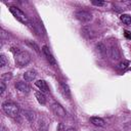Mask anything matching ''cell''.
<instances>
[{
  "instance_id": "obj_1",
  "label": "cell",
  "mask_w": 131,
  "mask_h": 131,
  "mask_svg": "<svg viewBox=\"0 0 131 131\" xmlns=\"http://www.w3.org/2000/svg\"><path fill=\"white\" fill-rule=\"evenodd\" d=\"M2 110L3 112L11 118H15L18 116L19 114V107L16 103L12 102V101H5L2 103Z\"/></svg>"
},
{
  "instance_id": "obj_2",
  "label": "cell",
  "mask_w": 131,
  "mask_h": 131,
  "mask_svg": "<svg viewBox=\"0 0 131 131\" xmlns=\"http://www.w3.org/2000/svg\"><path fill=\"white\" fill-rule=\"evenodd\" d=\"M14 59H15V63L18 67H26L31 61V55L28 51H23L18 49L14 53Z\"/></svg>"
},
{
  "instance_id": "obj_3",
  "label": "cell",
  "mask_w": 131,
  "mask_h": 131,
  "mask_svg": "<svg viewBox=\"0 0 131 131\" xmlns=\"http://www.w3.org/2000/svg\"><path fill=\"white\" fill-rule=\"evenodd\" d=\"M9 10H10V12L13 14V16H14L18 21H20V23L24 24V25L30 26V20H29L28 16H27L19 8H17L16 6H9Z\"/></svg>"
},
{
  "instance_id": "obj_4",
  "label": "cell",
  "mask_w": 131,
  "mask_h": 131,
  "mask_svg": "<svg viewBox=\"0 0 131 131\" xmlns=\"http://www.w3.org/2000/svg\"><path fill=\"white\" fill-rule=\"evenodd\" d=\"M75 15L81 23H89L92 20V14L86 10H78L76 11Z\"/></svg>"
},
{
  "instance_id": "obj_5",
  "label": "cell",
  "mask_w": 131,
  "mask_h": 131,
  "mask_svg": "<svg viewBox=\"0 0 131 131\" xmlns=\"http://www.w3.org/2000/svg\"><path fill=\"white\" fill-rule=\"evenodd\" d=\"M106 53H107L108 57H110L112 60H118V59H120V57H121L120 50H119L118 47L115 46V45H111V46L107 48Z\"/></svg>"
},
{
  "instance_id": "obj_6",
  "label": "cell",
  "mask_w": 131,
  "mask_h": 131,
  "mask_svg": "<svg viewBox=\"0 0 131 131\" xmlns=\"http://www.w3.org/2000/svg\"><path fill=\"white\" fill-rule=\"evenodd\" d=\"M51 110H52V112H53L56 116H58V117L63 118V117H66V115H67L66 110H64L63 106H62L60 103H58V102H54V103H52V105H51Z\"/></svg>"
},
{
  "instance_id": "obj_7",
  "label": "cell",
  "mask_w": 131,
  "mask_h": 131,
  "mask_svg": "<svg viewBox=\"0 0 131 131\" xmlns=\"http://www.w3.org/2000/svg\"><path fill=\"white\" fill-rule=\"evenodd\" d=\"M42 52H43V54L45 55V57H46V59L49 61V63L50 64H52L53 67H56V60H55V57L52 55V53H51V51L49 50V48L46 46V45H44L43 47H42Z\"/></svg>"
},
{
  "instance_id": "obj_8",
  "label": "cell",
  "mask_w": 131,
  "mask_h": 131,
  "mask_svg": "<svg viewBox=\"0 0 131 131\" xmlns=\"http://www.w3.org/2000/svg\"><path fill=\"white\" fill-rule=\"evenodd\" d=\"M14 86H15V88H16L18 91H20V92H23V93H29L30 90H31L30 86H29L26 82H23V81H17V82L14 84Z\"/></svg>"
},
{
  "instance_id": "obj_9",
  "label": "cell",
  "mask_w": 131,
  "mask_h": 131,
  "mask_svg": "<svg viewBox=\"0 0 131 131\" xmlns=\"http://www.w3.org/2000/svg\"><path fill=\"white\" fill-rule=\"evenodd\" d=\"M35 85L40 89V91L41 92H43V93H49V87H48V85H47V82L45 81V80H37L36 82H35Z\"/></svg>"
},
{
  "instance_id": "obj_10",
  "label": "cell",
  "mask_w": 131,
  "mask_h": 131,
  "mask_svg": "<svg viewBox=\"0 0 131 131\" xmlns=\"http://www.w3.org/2000/svg\"><path fill=\"white\" fill-rule=\"evenodd\" d=\"M36 77H37V73L34 70H29L24 73V79L26 81H33L36 79Z\"/></svg>"
},
{
  "instance_id": "obj_11",
  "label": "cell",
  "mask_w": 131,
  "mask_h": 131,
  "mask_svg": "<svg viewBox=\"0 0 131 131\" xmlns=\"http://www.w3.org/2000/svg\"><path fill=\"white\" fill-rule=\"evenodd\" d=\"M21 113H23V115L27 118V120H28L30 123H33V122L36 120V115H35L34 112H32V111H28V110H24Z\"/></svg>"
},
{
  "instance_id": "obj_12",
  "label": "cell",
  "mask_w": 131,
  "mask_h": 131,
  "mask_svg": "<svg viewBox=\"0 0 131 131\" xmlns=\"http://www.w3.org/2000/svg\"><path fill=\"white\" fill-rule=\"evenodd\" d=\"M90 123H92L93 125L98 126V127H103L105 125L104 120L102 118H99V117H91L90 118Z\"/></svg>"
},
{
  "instance_id": "obj_13",
  "label": "cell",
  "mask_w": 131,
  "mask_h": 131,
  "mask_svg": "<svg viewBox=\"0 0 131 131\" xmlns=\"http://www.w3.org/2000/svg\"><path fill=\"white\" fill-rule=\"evenodd\" d=\"M95 49H96V51H97V53L99 54V55H101V56H103V55H105V53H106V47L104 46V44L103 43H101V42H99V43H97L96 45H95Z\"/></svg>"
},
{
  "instance_id": "obj_14",
  "label": "cell",
  "mask_w": 131,
  "mask_h": 131,
  "mask_svg": "<svg viewBox=\"0 0 131 131\" xmlns=\"http://www.w3.org/2000/svg\"><path fill=\"white\" fill-rule=\"evenodd\" d=\"M35 97L37 99V101L40 103V104H45L46 103V97H45V94L41 91H35Z\"/></svg>"
},
{
  "instance_id": "obj_15",
  "label": "cell",
  "mask_w": 131,
  "mask_h": 131,
  "mask_svg": "<svg viewBox=\"0 0 131 131\" xmlns=\"http://www.w3.org/2000/svg\"><path fill=\"white\" fill-rule=\"evenodd\" d=\"M82 32H83V34L87 37V38H90V39H92V38H94V36H95V32L92 30V28H90V27H84L83 29H82Z\"/></svg>"
},
{
  "instance_id": "obj_16",
  "label": "cell",
  "mask_w": 131,
  "mask_h": 131,
  "mask_svg": "<svg viewBox=\"0 0 131 131\" xmlns=\"http://www.w3.org/2000/svg\"><path fill=\"white\" fill-rule=\"evenodd\" d=\"M59 87H60V90H61V92L63 93V95H66L67 97H70V96H71L70 88H69V86H68L66 83L60 82V83H59Z\"/></svg>"
},
{
  "instance_id": "obj_17",
  "label": "cell",
  "mask_w": 131,
  "mask_h": 131,
  "mask_svg": "<svg viewBox=\"0 0 131 131\" xmlns=\"http://www.w3.org/2000/svg\"><path fill=\"white\" fill-rule=\"evenodd\" d=\"M120 18H121V20H122L125 25L131 26V15H129V14H122V15L120 16Z\"/></svg>"
},
{
  "instance_id": "obj_18",
  "label": "cell",
  "mask_w": 131,
  "mask_h": 131,
  "mask_svg": "<svg viewBox=\"0 0 131 131\" xmlns=\"http://www.w3.org/2000/svg\"><path fill=\"white\" fill-rule=\"evenodd\" d=\"M128 66H129V61H128V60H123V61H121V62L118 64V70L124 71V70H126V69L128 68Z\"/></svg>"
},
{
  "instance_id": "obj_19",
  "label": "cell",
  "mask_w": 131,
  "mask_h": 131,
  "mask_svg": "<svg viewBox=\"0 0 131 131\" xmlns=\"http://www.w3.org/2000/svg\"><path fill=\"white\" fill-rule=\"evenodd\" d=\"M7 63H8V60L6 59L5 55L4 54H1L0 55V67L1 68H4V67L7 66Z\"/></svg>"
},
{
  "instance_id": "obj_20",
  "label": "cell",
  "mask_w": 131,
  "mask_h": 131,
  "mask_svg": "<svg viewBox=\"0 0 131 131\" xmlns=\"http://www.w3.org/2000/svg\"><path fill=\"white\" fill-rule=\"evenodd\" d=\"M47 125H48V123H47V122H44L42 119L40 120L39 128H40V130H41V131H46V130H47Z\"/></svg>"
},
{
  "instance_id": "obj_21",
  "label": "cell",
  "mask_w": 131,
  "mask_h": 131,
  "mask_svg": "<svg viewBox=\"0 0 131 131\" xmlns=\"http://www.w3.org/2000/svg\"><path fill=\"white\" fill-rule=\"evenodd\" d=\"M11 78H12L11 73H5V74H3V75L1 76L2 81H8V80H10Z\"/></svg>"
},
{
  "instance_id": "obj_22",
  "label": "cell",
  "mask_w": 131,
  "mask_h": 131,
  "mask_svg": "<svg viewBox=\"0 0 131 131\" xmlns=\"http://www.w3.org/2000/svg\"><path fill=\"white\" fill-rule=\"evenodd\" d=\"M6 90V85H5V82L4 81H1L0 82V94L2 95Z\"/></svg>"
},
{
  "instance_id": "obj_23",
  "label": "cell",
  "mask_w": 131,
  "mask_h": 131,
  "mask_svg": "<svg viewBox=\"0 0 131 131\" xmlns=\"http://www.w3.org/2000/svg\"><path fill=\"white\" fill-rule=\"evenodd\" d=\"M27 43H28V45H29V46L33 47V48L35 49V51H36V52H38V53L40 52V49H39V47H38V46H37V45H36L34 42H30V41H28Z\"/></svg>"
},
{
  "instance_id": "obj_24",
  "label": "cell",
  "mask_w": 131,
  "mask_h": 131,
  "mask_svg": "<svg viewBox=\"0 0 131 131\" xmlns=\"http://www.w3.org/2000/svg\"><path fill=\"white\" fill-rule=\"evenodd\" d=\"M92 4L96 6H102L104 5V1H92Z\"/></svg>"
},
{
  "instance_id": "obj_25",
  "label": "cell",
  "mask_w": 131,
  "mask_h": 131,
  "mask_svg": "<svg viewBox=\"0 0 131 131\" xmlns=\"http://www.w3.org/2000/svg\"><path fill=\"white\" fill-rule=\"evenodd\" d=\"M56 131H66V130H64V126H63V124H62V123H59V124L57 125Z\"/></svg>"
},
{
  "instance_id": "obj_26",
  "label": "cell",
  "mask_w": 131,
  "mask_h": 131,
  "mask_svg": "<svg viewBox=\"0 0 131 131\" xmlns=\"http://www.w3.org/2000/svg\"><path fill=\"white\" fill-rule=\"evenodd\" d=\"M124 35H125V37L127 38V39H129V40H131V32H129V31H124Z\"/></svg>"
},
{
  "instance_id": "obj_27",
  "label": "cell",
  "mask_w": 131,
  "mask_h": 131,
  "mask_svg": "<svg viewBox=\"0 0 131 131\" xmlns=\"http://www.w3.org/2000/svg\"><path fill=\"white\" fill-rule=\"evenodd\" d=\"M1 131H8V130H7V129H6L5 127H2V129H1Z\"/></svg>"
},
{
  "instance_id": "obj_28",
  "label": "cell",
  "mask_w": 131,
  "mask_h": 131,
  "mask_svg": "<svg viewBox=\"0 0 131 131\" xmlns=\"http://www.w3.org/2000/svg\"><path fill=\"white\" fill-rule=\"evenodd\" d=\"M66 131H74V129H73V128H69V129H67Z\"/></svg>"
}]
</instances>
